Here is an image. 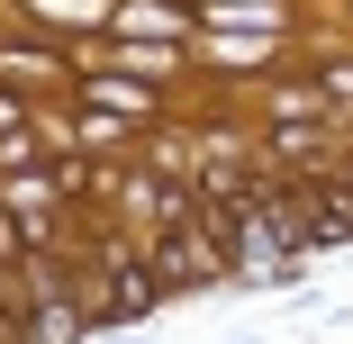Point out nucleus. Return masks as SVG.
I'll return each mask as SVG.
<instances>
[{
    "mask_svg": "<svg viewBox=\"0 0 353 344\" xmlns=\"http://www.w3.org/2000/svg\"><path fill=\"white\" fill-rule=\"evenodd\" d=\"M154 272H163V281H199V272H208V254H199L190 236H172V245L154 254Z\"/></svg>",
    "mask_w": 353,
    "mask_h": 344,
    "instance_id": "obj_1",
    "label": "nucleus"
},
{
    "mask_svg": "<svg viewBox=\"0 0 353 344\" xmlns=\"http://www.w3.org/2000/svg\"><path fill=\"white\" fill-rule=\"evenodd\" d=\"M63 335H73V308H46V317L28 326V344H63Z\"/></svg>",
    "mask_w": 353,
    "mask_h": 344,
    "instance_id": "obj_3",
    "label": "nucleus"
},
{
    "mask_svg": "<svg viewBox=\"0 0 353 344\" xmlns=\"http://www.w3.org/2000/svg\"><path fill=\"white\" fill-rule=\"evenodd\" d=\"M281 154H290V163H317L326 136H317V127H281Z\"/></svg>",
    "mask_w": 353,
    "mask_h": 344,
    "instance_id": "obj_2",
    "label": "nucleus"
}]
</instances>
